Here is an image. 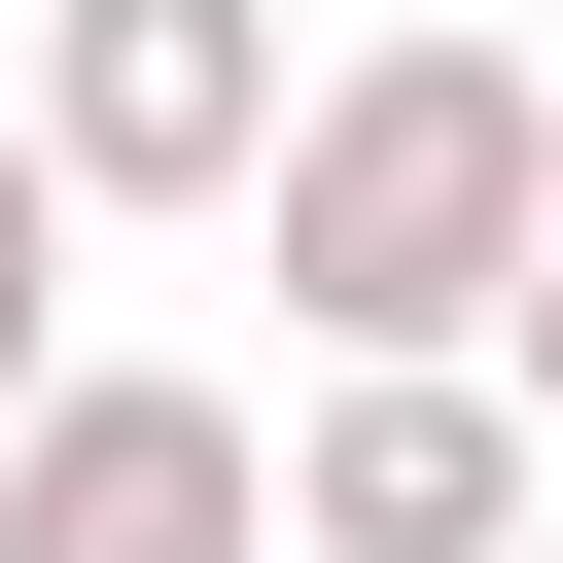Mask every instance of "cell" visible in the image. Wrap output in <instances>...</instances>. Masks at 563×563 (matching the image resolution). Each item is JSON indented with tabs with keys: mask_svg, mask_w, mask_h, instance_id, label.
Returning <instances> with one entry per match:
<instances>
[{
	"mask_svg": "<svg viewBox=\"0 0 563 563\" xmlns=\"http://www.w3.org/2000/svg\"><path fill=\"white\" fill-rule=\"evenodd\" d=\"M246 246H282V317H317V387H493V317H528V246H563V70L457 35V0H387V35L282 106Z\"/></svg>",
	"mask_w": 563,
	"mask_h": 563,
	"instance_id": "1",
	"label": "cell"
},
{
	"mask_svg": "<svg viewBox=\"0 0 563 563\" xmlns=\"http://www.w3.org/2000/svg\"><path fill=\"white\" fill-rule=\"evenodd\" d=\"M282 106H317L282 0H35V35H0V141L70 176V246H106V211H246Z\"/></svg>",
	"mask_w": 563,
	"mask_h": 563,
	"instance_id": "2",
	"label": "cell"
},
{
	"mask_svg": "<svg viewBox=\"0 0 563 563\" xmlns=\"http://www.w3.org/2000/svg\"><path fill=\"white\" fill-rule=\"evenodd\" d=\"M0 563H282V422L176 387V352H70L0 422Z\"/></svg>",
	"mask_w": 563,
	"mask_h": 563,
	"instance_id": "3",
	"label": "cell"
},
{
	"mask_svg": "<svg viewBox=\"0 0 563 563\" xmlns=\"http://www.w3.org/2000/svg\"><path fill=\"white\" fill-rule=\"evenodd\" d=\"M528 387H317L282 422V563H528Z\"/></svg>",
	"mask_w": 563,
	"mask_h": 563,
	"instance_id": "4",
	"label": "cell"
},
{
	"mask_svg": "<svg viewBox=\"0 0 563 563\" xmlns=\"http://www.w3.org/2000/svg\"><path fill=\"white\" fill-rule=\"evenodd\" d=\"M35 387H70V176L0 141V422H35Z\"/></svg>",
	"mask_w": 563,
	"mask_h": 563,
	"instance_id": "5",
	"label": "cell"
},
{
	"mask_svg": "<svg viewBox=\"0 0 563 563\" xmlns=\"http://www.w3.org/2000/svg\"><path fill=\"white\" fill-rule=\"evenodd\" d=\"M493 387H528V457H563V246H528V317H493Z\"/></svg>",
	"mask_w": 563,
	"mask_h": 563,
	"instance_id": "6",
	"label": "cell"
}]
</instances>
